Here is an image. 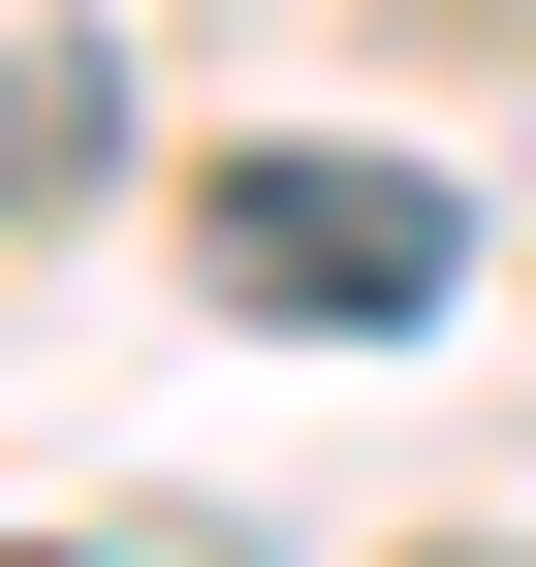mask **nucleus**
Returning a JSON list of instances; mask_svg holds the SVG:
<instances>
[{
	"label": "nucleus",
	"mask_w": 536,
	"mask_h": 567,
	"mask_svg": "<svg viewBox=\"0 0 536 567\" xmlns=\"http://www.w3.org/2000/svg\"><path fill=\"white\" fill-rule=\"evenodd\" d=\"M95 158H126V63L95 32H0V221H63Z\"/></svg>",
	"instance_id": "f03ea898"
},
{
	"label": "nucleus",
	"mask_w": 536,
	"mask_h": 567,
	"mask_svg": "<svg viewBox=\"0 0 536 567\" xmlns=\"http://www.w3.org/2000/svg\"><path fill=\"white\" fill-rule=\"evenodd\" d=\"M189 284H221L252 347H411L442 284H474V189H442V158H379V126H285V158H221V189H189Z\"/></svg>",
	"instance_id": "f257e3e1"
}]
</instances>
